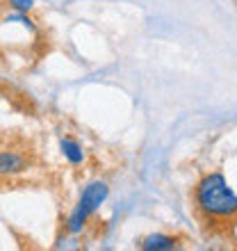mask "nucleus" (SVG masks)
<instances>
[{
    "label": "nucleus",
    "instance_id": "1",
    "mask_svg": "<svg viewBox=\"0 0 237 251\" xmlns=\"http://www.w3.org/2000/svg\"><path fill=\"white\" fill-rule=\"evenodd\" d=\"M194 203L198 212L208 219H219V222H233L237 219V194L224 178V174L212 172L205 174L198 180L194 190Z\"/></svg>",
    "mask_w": 237,
    "mask_h": 251
},
{
    "label": "nucleus",
    "instance_id": "2",
    "mask_svg": "<svg viewBox=\"0 0 237 251\" xmlns=\"http://www.w3.org/2000/svg\"><path fill=\"white\" fill-rule=\"evenodd\" d=\"M107 197H110V187H107L105 180H92V183L82 190V194H80L78 205H75L73 212L66 217V231L71 233V235L82 233V228L87 226L89 217L105 203Z\"/></svg>",
    "mask_w": 237,
    "mask_h": 251
},
{
    "label": "nucleus",
    "instance_id": "3",
    "mask_svg": "<svg viewBox=\"0 0 237 251\" xmlns=\"http://www.w3.org/2000/svg\"><path fill=\"white\" fill-rule=\"evenodd\" d=\"M25 155L16 151H0V176H14L25 169Z\"/></svg>",
    "mask_w": 237,
    "mask_h": 251
},
{
    "label": "nucleus",
    "instance_id": "4",
    "mask_svg": "<svg viewBox=\"0 0 237 251\" xmlns=\"http://www.w3.org/2000/svg\"><path fill=\"white\" fill-rule=\"evenodd\" d=\"M139 247L144 251H171L178 247V240L166 233H153V235H146Z\"/></svg>",
    "mask_w": 237,
    "mask_h": 251
},
{
    "label": "nucleus",
    "instance_id": "5",
    "mask_svg": "<svg viewBox=\"0 0 237 251\" xmlns=\"http://www.w3.org/2000/svg\"><path fill=\"white\" fill-rule=\"evenodd\" d=\"M59 149H62L64 158L69 160L71 165H82V162H85V151H82V146H80L73 137H62L59 139Z\"/></svg>",
    "mask_w": 237,
    "mask_h": 251
},
{
    "label": "nucleus",
    "instance_id": "6",
    "mask_svg": "<svg viewBox=\"0 0 237 251\" xmlns=\"http://www.w3.org/2000/svg\"><path fill=\"white\" fill-rule=\"evenodd\" d=\"M32 0H9V7H12L14 12H23V14H27L30 9H32Z\"/></svg>",
    "mask_w": 237,
    "mask_h": 251
}]
</instances>
